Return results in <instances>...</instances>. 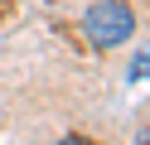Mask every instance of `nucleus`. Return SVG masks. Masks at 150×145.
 <instances>
[{"label":"nucleus","instance_id":"obj_1","mask_svg":"<svg viewBox=\"0 0 150 145\" xmlns=\"http://www.w3.org/2000/svg\"><path fill=\"white\" fill-rule=\"evenodd\" d=\"M87 39L97 48H116V44H126L131 39V29H136V15H131V5L126 0H97V5L87 10Z\"/></svg>","mask_w":150,"mask_h":145},{"label":"nucleus","instance_id":"obj_2","mask_svg":"<svg viewBox=\"0 0 150 145\" xmlns=\"http://www.w3.org/2000/svg\"><path fill=\"white\" fill-rule=\"evenodd\" d=\"M126 77H131V82H140V77H150V44H145V48L136 53V63H131V73H126Z\"/></svg>","mask_w":150,"mask_h":145},{"label":"nucleus","instance_id":"obj_3","mask_svg":"<svg viewBox=\"0 0 150 145\" xmlns=\"http://www.w3.org/2000/svg\"><path fill=\"white\" fill-rule=\"evenodd\" d=\"M58 145H87V140H82V135H63Z\"/></svg>","mask_w":150,"mask_h":145},{"label":"nucleus","instance_id":"obj_4","mask_svg":"<svg viewBox=\"0 0 150 145\" xmlns=\"http://www.w3.org/2000/svg\"><path fill=\"white\" fill-rule=\"evenodd\" d=\"M140 145H150V135H140Z\"/></svg>","mask_w":150,"mask_h":145}]
</instances>
